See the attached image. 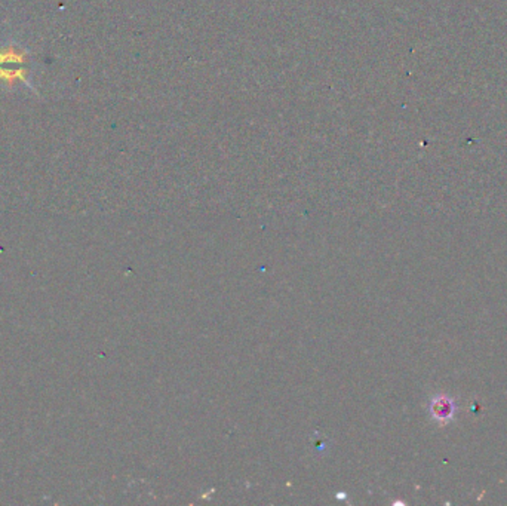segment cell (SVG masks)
<instances>
[{"label":"cell","instance_id":"6da1fadb","mask_svg":"<svg viewBox=\"0 0 507 506\" xmlns=\"http://www.w3.org/2000/svg\"><path fill=\"white\" fill-rule=\"evenodd\" d=\"M457 410L456 401L448 397L445 393L435 395V397L429 401V413H431L432 419L440 425H447L454 419Z\"/></svg>","mask_w":507,"mask_h":506}]
</instances>
